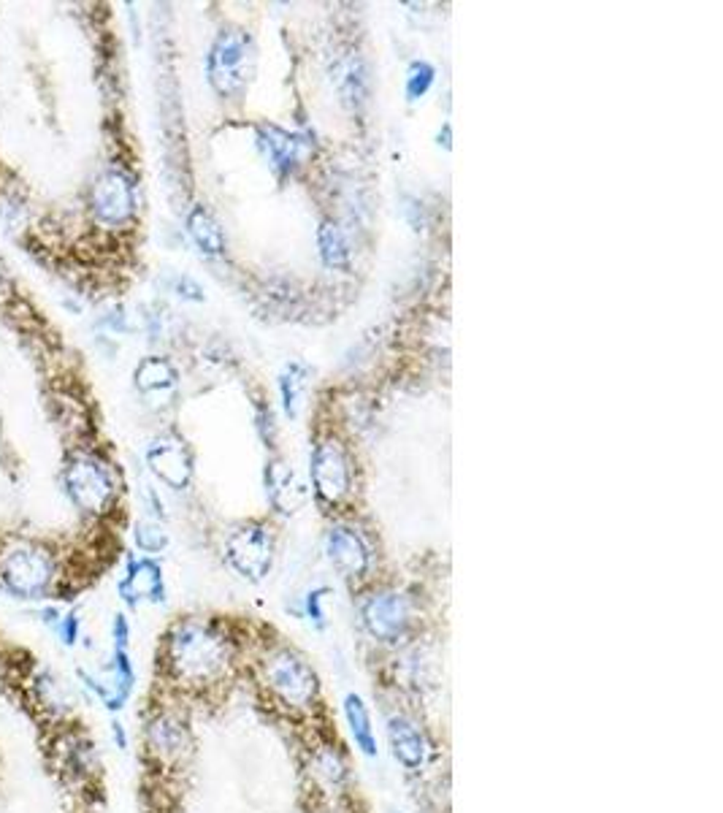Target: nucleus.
Instances as JSON below:
<instances>
[{
	"label": "nucleus",
	"mask_w": 723,
	"mask_h": 813,
	"mask_svg": "<svg viewBox=\"0 0 723 813\" xmlns=\"http://www.w3.org/2000/svg\"><path fill=\"white\" fill-rule=\"evenodd\" d=\"M233 642L206 618L177 621L158 653L161 678L181 694H203L222 686L233 670Z\"/></svg>",
	"instance_id": "f257e3e1"
},
{
	"label": "nucleus",
	"mask_w": 723,
	"mask_h": 813,
	"mask_svg": "<svg viewBox=\"0 0 723 813\" xmlns=\"http://www.w3.org/2000/svg\"><path fill=\"white\" fill-rule=\"evenodd\" d=\"M260 683L285 710L309 713L320 700V681L312 664L288 645L271 648L260 659Z\"/></svg>",
	"instance_id": "f03ea898"
},
{
	"label": "nucleus",
	"mask_w": 723,
	"mask_h": 813,
	"mask_svg": "<svg viewBox=\"0 0 723 813\" xmlns=\"http://www.w3.org/2000/svg\"><path fill=\"white\" fill-rule=\"evenodd\" d=\"M54 556L30 540L14 543L0 551V589L19 600H44L57 594Z\"/></svg>",
	"instance_id": "7ed1b4c3"
},
{
	"label": "nucleus",
	"mask_w": 723,
	"mask_h": 813,
	"mask_svg": "<svg viewBox=\"0 0 723 813\" xmlns=\"http://www.w3.org/2000/svg\"><path fill=\"white\" fill-rule=\"evenodd\" d=\"M255 71V46L252 38L241 30H222L211 49H209V60H206V73L211 87L222 95H239L249 76Z\"/></svg>",
	"instance_id": "20e7f679"
},
{
	"label": "nucleus",
	"mask_w": 723,
	"mask_h": 813,
	"mask_svg": "<svg viewBox=\"0 0 723 813\" xmlns=\"http://www.w3.org/2000/svg\"><path fill=\"white\" fill-rule=\"evenodd\" d=\"M63 483H65V491H68L71 502L82 513H87V515L109 513L117 485H114L112 469L98 455H93V453L73 455L65 466V472H63Z\"/></svg>",
	"instance_id": "39448f33"
},
{
	"label": "nucleus",
	"mask_w": 723,
	"mask_h": 813,
	"mask_svg": "<svg viewBox=\"0 0 723 813\" xmlns=\"http://www.w3.org/2000/svg\"><path fill=\"white\" fill-rule=\"evenodd\" d=\"M225 559L228 564L247 581L260 583L274 562V534L266 524L252 521L230 532L225 543Z\"/></svg>",
	"instance_id": "423d86ee"
},
{
	"label": "nucleus",
	"mask_w": 723,
	"mask_h": 813,
	"mask_svg": "<svg viewBox=\"0 0 723 813\" xmlns=\"http://www.w3.org/2000/svg\"><path fill=\"white\" fill-rule=\"evenodd\" d=\"M361 618L366 632L379 640V642H401L409 629H412V621H415V608H412V600L401 592H393V589H382V592H374L363 600L361 605Z\"/></svg>",
	"instance_id": "0eeeda50"
},
{
	"label": "nucleus",
	"mask_w": 723,
	"mask_h": 813,
	"mask_svg": "<svg viewBox=\"0 0 723 813\" xmlns=\"http://www.w3.org/2000/svg\"><path fill=\"white\" fill-rule=\"evenodd\" d=\"M144 743H147V754L158 768L177 770L192 751V735H190L187 719H181L177 710H169V708L155 710V716L144 727Z\"/></svg>",
	"instance_id": "6e6552de"
},
{
	"label": "nucleus",
	"mask_w": 723,
	"mask_h": 813,
	"mask_svg": "<svg viewBox=\"0 0 723 813\" xmlns=\"http://www.w3.org/2000/svg\"><path fill=\"white\" fill-rule=\"evenodd\" d=\"M90 209L103 225H125L136 214L133 180L122 169H106L90 191Z\"/></svg>",
	"instance_id": "1a4fd4ad"
},
{
	"label": "nucleus",
	"mask_w": 723,
	"mask_h": 813,
	"mask_svg": "<svg viewBox=\"0 0 723 813\" xmlns=\"http://www.w3.org/2000/svg\"><path fill=\"white\" fill-rule=\"evenodd\" d=\"M312 483L320 499L337 504L350 494V464L337 439H320L312 453Z\"/></svg>",
	"instance_id": "9d476101"
},
{
	"label": "nucleus",
	"mask_w": 723,
	"mask_h": 813,
	"mask_svg": "<svg viewBox=\"0 0 723 813\" xmlns=\"http://www.w3.org/2000/svg\"><path fill=\"white\" fill-rule=\"evenodd\" d=\"M326 553L345 578H361L371 567V551L353 526H331L326 534Z\"/></svg>",
	"instance_id": "9b49d317"
},
{
	"label": "nucleus",
	"mask_w": 723,
	"mask_h": 813,
	"mask_svg": "<svg viewBox=\"0 0 723 813\" xmlns=\"http://www.w3.org/2000/svg\"><path fill=\"white\" fill-rule=\"evenodd\" d=\"M147 464L150 469L171 488H187L190 477H192V458L187 445L177 439V436H161L150 445L147 450Z\"/></svg>",
	"instance_id": "f8f14e48"
},
{
	"label": "nucleus",
	"mask_w": 723,
	"mask_h": 813,
	"mask_svg": "<svg viewBox=\"0 0 723 813\" xmlns=\"http://www.w3.org/2000/svg\"><path fill=\"white\" fill-rule=\"evenodd\" d=\"M387 738H390V749L393 757L406 768V770H420L425 765L428 757V743L423 730L404 713L390 716L387 721Z\"/></svg>",
	"instance_id": "ddd939ff"
},
{
	"label": "nucleus",
	"mask_w": 723,
	"mask_h": 813,
	"mask_svg": "<svg viewBox=\"0 0 723 813\" xmlns=\"http://www.w3.org/2000/svg\"><path fill=\"white\" fill-rule=\"evenodd\" d=\"M120 594H122V600L131 608H136L142 600L163 602L166 589H163V573H161L158 562H152V559H131L128 575L120 583Z\"/></svg>",
	"instance_id": "4468645a"
},
{
	"label": "nucleus",
	"mask_w": 723,
	"mask_h": 813,
	"mask_svg": "<svg viewBox=\"0 0 723 813\" xmlns=\"http://www.w3.org/2000/svg\"><path fill=\"white\" fill-rule=\"evenodd\" d=\"M266 488H269L271 504L279 513H285V515L298 513L307 504V499H309L307 485L298 480L296 469H290L282 461H271L269 464V469H266Z\"/></svg>",
	"instance_id": "2eb2a0df"
},
{
	"label": "nucleus",
	"mask_w": 723,
	"mask_h": 813,
	"mask_svg": "<svg viewBox=\"0 0 723 813\" xmlns=\"http://www.w3.org/2000/svg\"><path fill=\"white\" fill-rule=\"evenodd\" d=\"M260 147L277 171H290L298 163L301 142L277 125H260Z\"/></svg>",
	"instance_id": "dca6fc26"
},
{
	"label": "nucleus",
	"mask_w": 723,
	"mask_h": 813,
	"mask_svg": "<svg viewBox=\"0 0 723 813\" xmlns=\"http://www.w3.org/2000/svg\"><path fill=\"white\" fill-rule=\"evenodd\" d=\"M136 388L147 397L174 391L177 388V369L161 356H147L136 367Z\"/></svg>",
	"instance_id": "f3484780"
},
{
	"label": "nucleus",
	"mask_w": 723,
	"mask_h": 813,
	"mask_svg": "<svg viewBox=\"0 0 723 813\" xmlns=\"http://www.w3.org/2000/svg\"><path fill=\"white\" fill-rule=\"evenodd\" d=\"M187 230H190L192 241L200 247V252H206V255H222L225 252V233H222L220 222L211 217L209 209L195 206L187 217Z\"/></svg>",
	"instance_id": "a211bd4d"
},
{
	"label": "nucleus",
	"mask_w": 723,
	"mask_h": 813,
	"mask_svg": "<svg viewBox=\"0 0 723 813\" xmlns=\"http://www.w3.org/2000/svg\"><path fill=\"white\" fill-rule=\"evenodd\" d=\"M309 768H312V779L323 789H339L347 781V762L339 754V749H334L331 743H323L315 749Z\"/></svg>",
	"instance_id": "6ab92c4d"
},
{
	"label": "nucleus",
	"mask_w": 723,
	"mask_h": 813,
	"mask_svg": "<svg viewBox=\"0 0 723 813\" xmlns=\"http://www.w3.org/2000/svg\"><path fill=\"white\" fill-rule=\"evenodd\" d=\"M345 716H347L350 732L356 738V746L366 757H376V738H374V730H371V716H368V708H366V702L358 694L345 697Z\"/></svg>",
	"instance_id": "aec40b11"
},
{
	"label": "nucleus",
	"mask_w": 723,
	"mask_h": 813,
	"mask_svg": "<svg viewBox=\"0 0 723 813\" xmlns=\"http://www.w3.org/2000/svg\"><path fill=\"white\" fill-rule=\"evenodd\" d=\"M309 377V369L298 361L288 364L282 377H279V391H282V405H285V412L290 417H296L301 412V405H304V391H307V380Z\"/></svg>",
	"instance_id": "412c9836"
},
{
	"label": "nucleus",
	"mask_w": 723,
	"mask_h": 813,
	"mask_svg": "<svg viewBox=\"0 0 723 813\" xmlns=\"http://www.w3.org/2000/svg\"><path fill=\"white\" fill-rule=\"evenodd\" d=\"M318 241H320V255H323L326 266H331V269H347L350 266V244H347V236L342 233L339 225L323 222V228L318 233Z\"/></svg>",
	"instance_id": "4be33fe9"
},
{
	"label": "nucleus",
	"mask_w": 723,
	"mask_h": 813,
	"mask_svg": "<svg viewBox=\"0 0 723 813\" xmlns=\"http://www.w3.org/2000/svg\"><path fill=\"white\" fill-rule=\"evenodd\" d=\"M434 76H436V71H434L431 63H425V60H415V63L409 65V71H406V98H409V101H420V98L431 90Z\"/></svg>",
	"instance_id": "5701e85b"
},
{
	"label": "nucleus",
	"mask_w": 723,
	"mask_h": 813,
	"mask_svg": "<svg viewBox=\"0 0 723 813\" xmlns=\"http://www.w3.org/2000/svg\"><path fill=\"white\" fill-rule=\"evenodd\" d=\"M133 537H136V545L144 553H161L169 545V537H166V532L158 524H139L136 532H133Z\"/></svg>",
	"instance_id": "b1692460"
},
{
	"label": "nucleus",
	"mask_w": 723,
	"mask_h": 813,
	"mask_svg": "<svg viewBox=\"0 0 723 813\" xmlns=\"http://www.w3.org/2000/svg\"><path fill=\"white\" fill-rule=\"evenodd\" d=\"M57 634H60V640H63V645H76V640H79V615L76 612H68V615H63L60 621H57Z\"/></svg>",
	"instance_id": "393cba45"
},
{
	"label": "nucleus",
	"mask_w": 723,
	"mask_h": 813,
	"mask_svg": "<svg viewBox=\"0 0 723 813\" xmlns=\"http://www.w3.org/2000/svg\"><path fill=\"white\" fill-rule=\"evenodd\" d=\"M326 594H328V589H315V592L307 594V615H309L320 629L326 626V610H323Z\"/></svg>",
	"instance_id": "a878e982"
},
{
	"label": "nucleus",
	"mask_w": 723,
	"mask_h": 813,
	"mask_svg": "<svg viewBox=\"0 0 723 813\" xmlns=\"http://www.w3.org/2000/svg\"><path fill=\"white\" fill-rule=\"evenodd\" d=\"M112 637H114V648H125L128 651V642H131V623L122 612L114 615V623H112Z\"/></svg>",
	"instance_id": "bb28decb"
},
{
	"label": "nucleus",
	"mask_w": 723,
	"mask_h": 813,
	"mask_svg": "<svg viewBox=\"0 0 723 813\" xmlns=\"http://www.w3.org/2000/svg\"><path fill=\"white\" fill-rule=\"evenodd\" d=\"M177 290H180L181 299H190V301H200V299H203V290H200V285H198V282H192V279H187V277L177 279Z\"/></svg>",
	"instance_id": "cd10ccee"
},
{
	"label": "nucleus",
	"mask_w": 723,
	"mask_h": 813,
	"mask_svg": "<svg viewBox=\"0 0 723 813\" xmlns=\"http://www.w3.org/2000/svg\"><path fill=\"white\" fill-rule=\"evenodd\" d=\"M112 732H114V740H117V746H120V749H122V751H125V749H128V738H125V727H122V724H120V721H114V724H112Z\"/></svg>",
	"instance_id": "c85d7f7f"
}]
</instances>
